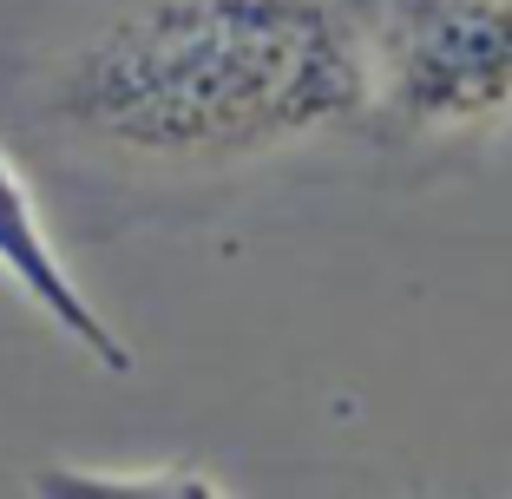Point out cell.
<instances>
[{
	"mask_svg": "<svg viewBox=\"0 0 512 499\" xmlns=\"http://www.w3.org/2000/svg\"><path fill=\"white\" fill-rule=\"evenodd\" d=\"M46 112L138 171H237L362 132L348 0H119L66 40Z\"/></svg>",
	"mask_w": 512,
	"mask_h": 499,
	"instance_id": "1",
	"label": "cell"
},
{
	"mask_svg": "<svg viewBox=\"0 0 512 499\" xmlns=\"http://www.w3.org/2000/svg\"><path fill=\"white\" fill-rule=\"evenodd\" d=\"M40 493H224V486L171 467V473H46Z\"/></svg>",
	"mask_w": 512,
	"mask_h": 499,
	"instance_id": "4",
	"label": "cell"
},
{
	"mask_svg": "<svg viewBox=\"0 0 512 499\" xmlns=\"http://www.w3.org/2000/svg\"><path fill=\"white\" fill-rule=\"evenodd\" d=\"M362 132L473 145L512 119V0H348Z\"/></svg>",
	"mask_w": 512,
	"mask_h": 499,
	"instance_id": "2",
	"label": "cell"
},
{
	"mask_svg": "<svg viewBox=\"0 0 512 499\" xmlns=\"http://www.w3.org/2000/svg\"><path fill=\"white\" fill-rule=\"evenodd\" d=\"M0 276L27 296V303L79 348V355H92L106 375H132V348H125V335L99 316V303L79 289V276L66 270V257L53 250V237H46V224H40V204H33L27 178L14 171L7 152H0Z\"/></svg>",
	"mask_w": 512,
	"mask_h": 499,
	"instance_id": "3",
	"label": "cell"
}]
</instances>
